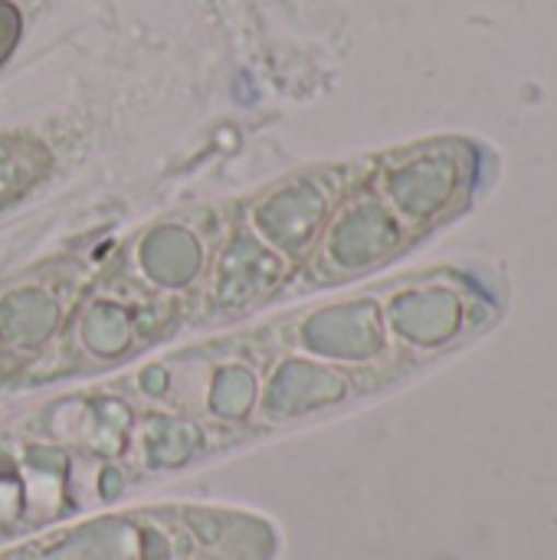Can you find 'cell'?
Here are the masks:
<instances>
[{"instance_id": "cell-1", "label": "cell", "mask_w": 557, "mask_h": 560, "mask_svg": "<svg viewBox=\"0 0 557 560\" xmlns=\"http://www.w3.org/2000/svg\"><path fill=\"white\" fill-rule=\"evenodd\" d=\"M496 171V154L476 138H427L368 164L345 200L332 253L335 279L394 259L443 223L463 217Z\"/></svg>"}, {"instance_id": "cell-2", "label": "cell", "mask_w": 557, "mask_h": 560, "mask_svg": "<svg viewBox=\"0 0 557 560\" xmlns=\"http://www.w3.org/2000/svg\"><path fill=\"white\" fill-rule=\"evenodd\" d=\"M56 167V154L33 135L0 131V213L30 197Z\"/></svg>"}, {"instance_id": "cell-3", "label": "cell", "mask_w": 557, "mask_h": 560, "mask_svg": "<svg viewBox=\"0 0 557 560\" xmlns=\"http://www.w3.org/2000/svg\"><path fill=\"white\" fill-rule=\"evenodd\" d=\"M23 36V13L13 0H0V69L10 62Z\"/></svg>"}]
</instances>
